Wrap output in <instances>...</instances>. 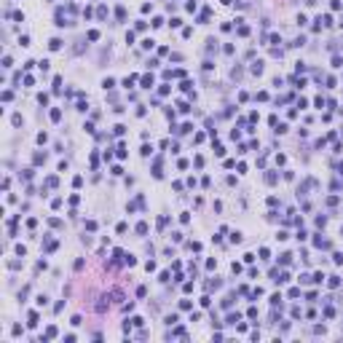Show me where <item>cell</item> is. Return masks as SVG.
<instances>
[{
  "label": "cell",
  "instance_id": "7c38bea8",
  "mask_svg": "<svg viewBox=\"0 0 343 343\" xmlns=\"http://www.w3.org/2000/svg\"><path fill=\"white\" fill-rule=\"evenodd\" d=\"M311 282H316V284H322V282H324V274H322V271H316V274H314V276H311Z\"/></svg>",
  "mask_w": 343,
  "mask_h": 343
},
{
  "label": "cell",
  "instance_id": "4fadbf2b",
  "mask_svg": "<svg viewBox=\"0 0 343 343\" xmlns=\"http://www.w3.org/2000/svg\"><path fill=\"white\" fill-rule=\"evenodd\" d=\"M271 306H274V308H276V306H282V295H279V292L271 295Z\"/></svg>",
  "mask_w": 343,
  "mask_h": 343
},
{
  "label": "cell",
  "instance_id": "9c48e42d",
  "mask_svg": "<svg viewBox=\"0 0 343 343\" xmlns=\"http://www.w3.org/2000/svg\"><path fill=\"white\" fill-rule=\"evenodd\" d=\"M115 19H118V21H123V19H126V8H115Z\"/></svg>",
  "mask_w": 343,
  "mask_h": 343
},
{
  "label": "cell",
  "instance_id": "8992f818",
  "mask_svg": "<svg viewBox=\"0 0 343 343\" xmlns=\"http://www.w3.org/2000/svg\"><path fill=\"white\" fill-rule=\"evenodd\" d=\"M220 287H222L220 279H212V282H207V289H220Z\"/></svg>",
  "mask_w": 343,
  "mask_h": 343
},
{
  "label": "cell",
  "instance_id": "ba28073f",
  "mask_svg": "<svg viewBox=\"0 0 343 343\" xmlns=\"http://www.w3.org/2000/svg\"><path fill=\"white\" fill-rule=\"evenodd\" d=\"M327 284H330L332 289H335V287H341V276H330V279H327Z\"/></svg>",
  "mask_w": 343,
  "mask_h": 343
},
{
  "label": "cell",
  "instance_id": "6da1fadb",
  "mask_svg": "<svg viewBox=\"0 0 343 343\" xmlns=\"http://www.w3.org/2000/svg\"><path fill=\"white\" fill-rule=\"evenodd\" d=\"M27 327H38V311H30L27 314Z\"/></svg>",
  "mask_w": 343,
  "mask_h": 343
},
{
  "label": "cell",
  "instance_id": "d6a6232c",
  "mask_svg": "<svg viewBox=\"0 0 343 343\" xmlns=\"http://www.w3.org/2000/svg\"><path fill=\"white\" fill-rule=\"evenodd\" d=\"M131 324H137V327H142V324H145V319H142V316H134V319H131Z\"/></svg>",
  "mask_w": 343,
  "mask_h": 343
},
{
  "label": "cell",
  "instance_id": "52a82bcc",
  "mask_svg": "<svg viewBox=\"0 0 343 343\" xmlns=\"http://www.w3.org/2000/svg\"><path fill=\"white\" fill-rule=\"evenodd\" d=\"M86 38H88L91 43H94V40H99V30H88V32H86Z\"/></svg>",
  "mask_w": 343,
  "mask_h": 343
},
{
  "label": "cell",
  "instance_id": "8fae6325",
  "mask_svg": "<svg viewBox=\"0 0 343 343\" xmlns=\"http://www.w3.org/2000/svg\"><path fill=\"white\" fill-rule=\"evenodd\" d=\"M137 233H140V236L148 233V222H137Z\"/></svg>",
  "mask_w": 343,
  "mask_h": 343
},
{
  "label": "cell",
  "instance_id": "7a4b0ae2",
  "mask_svg": "<svg viewBox=\"0 0 343 343\" xmlns=\"http://www.w3.org/2000/svg\"><path fill=\"white\" fill-rule=\"evenodd\" d=\"M249 70H252V75H263V62H260V59L252 62V67H249Z\"/></svg>",
  "mask_w": 343,
  "mask_h": 343
},
{
  "label": "cell",
  "instance_id": "277c9868",
  "mask_svg": "<svg viewBox=\"0 0 343 343\" xmlns=\"http://www.w3.org/2000/svg\"><path fill=\"white\" fill-rule=\"evenodd\" d=\"M48 48H51V51H59V48H62V40H59V38H51V40H48Z\"/></svg>",
  "mask_w": 343,
  "mask_h": 343
},
{
  "label": "cell",
  "instance_id": "e575fe53",
  "mask_svg": "<svg viewBox=\"0 0 343 343\" xmlns=\"http://www.w3.org/2000/svg\"><path fill=\"white\" fill-rule=\"evenodd\" d=\"M38 67H40L43 73H46V70H48V59H40V62H38Z\"/></svg>",
  "mask_w": 343,
  "mask_h": 343
},
{
  "label": "cell",
  "instance_id": "74e56055",
  "mask_svg": "<svg viewBox=\"0 0 343 343\" xmlns=\"http://www.w3.org/2000/svg\"><path fill=\"white\" fill-rule=\"evenodd\" d=\"M306 6H316V0H306Z\"/></svg>",
  "mask_w": 343,
  "mask_h": 343
},
{
  "label": "cell",
  "instance_id": "603a6c76",
  "mask_svg": "<svg viewBox=\"0 0 343 343\" xmlns=\"http://www.w3.org/2000/svg\"><path fill=\"white\" fill-rule=\"evenodd\" d=\"M102 86H105V91H107V88L115 86V81H113V78H105V83H102Z\"/></svg>",
  "mask_w": 343,
  "mask_h": 343
},
{
  "label": "cell",
  "instance_id": "d6986e66",
  "mask_svg": "<svg viewBox=\"0 0 343 343\" xmlns=\"http://www.w3.org/2000/svg\"><path fill=\"white\" fill-rule=\"evenodd\" d=\"M97 16H99V19H105V16H107V8L99 6V8H97Z\"/></svg>",
  "mask_w": 343,
  "mask_h": 343
},
{
  "label": "cell",
  "instance_id": "4dcf8cb0",
  "mask_svg": "<svg viewBox=\"0 0 343 343\" xmlns=\"http://www.w3.org/2000/svg\"><path fill=\"white\" fill-rule=\"evenodd\" d=\"M56 182H59L56 177H48V180H46V185H48V188H56Z\"/></svg>",
  "mask_w": 343,
  "mask_h": 343
},
{
  "label": "cell",
  "instance_id": "9a60e30c",
  "mask_svg": "<svg viewBox=\"0 0 343 343\" xmlns=\"http://www.w3.org/2000/svg\"><path fill=\"white\" fill-rule=\"evenodd\" d=\"M59 118H62V110H59V107H54V110H51V121L56 123V121H59Z\"/></svg>",
  "mask_w": 343,
  "mask_h": 343
},
{
  "label": "cell",
  "instance_id": "ac0fdd59",
  "mask_svg": "<svg viewBox=\"0 0 343 343\" xmlns=\"http://www.w3.org/2000/svg\"><path fill=\"white\" fill-rule=\"evenodd\" d=\"M239 319H241V316H239V314H228V319H225V322H228V324H236V322H239Z\"/></svg>",
  "mask_w": 343,
  "mask_h": 343
},
{
  "label": "cell",
  "instance_id": "8d00e7d4",
  "mask_svg": "<svg viewBox=\"0 0 343 343\" xmlns=\"http://www.w3.org/2000/svg\"><path fill=\"white\" fill-rule=\"evenodd\" d=\"M38 102H40V105H48V94H38Z\"/></svg>",
  "mask_w": 343,
  "mask_h": 343
},
{
  "label": "cell",
  "instance_id": "ab89813d",
  "mask_svg": "<svg viewBox=\"0 0 343 343\" xmlns=\"http://www.w3.org/2000/svg\"><path fill=\"white\" fill-rule=\"evenodd\" d=\"M341 27H343V16H341Z\"/></svg>",
  "mask_w": 343,
  "mask_h": 343
},
{
  "label": "cell",
  "instance_id": "d590c367",
  "mask_svg": "<svg viewBox=\"0 0 343 343\" xmlns=\"http://www.w3.org/2000/svg\"><path fill=\"white\" fill-rule=\"evenodd\" d=\"M145 271H148V274H150V271H155V263L148 260V263H145Z\"/></svg>",
  "mask_w": 343,
  "mask_h": 343
},
{
  "label": "cell",
  "instance_id": "7402d4cb",
  "mask_svg": "<svg viewBox=\"0 0 343 343\" xmlns=\"http://www.w3.org/2000/svg\"><path fill=\"white\" fill-rule=\"evenodd\" d=\"M32 161H35V164H43V161H46V153H35Z\"/></svg>",
  "mask_w": 343,
  "mask_h": 343
},
{
  "label": "cell",
  "instance_id": "f35d334b",
  "mask_svg": "<svg viewBox=\"0 0 343 343\" xmlns=\"http://www.w3.org/2000/svg\"><path fill=\"white\" fill-rule=\"evenodd\" d=\"M338 174H343V164H341V166H338Z\"/></svg>",
  "mask_w": 343,
  "mask_h": 343
},
{
  "label": "cell",
  "instance_id": "cb8c5ba5",
  "mask_svg": "<svg viewBox=\"0 0 343 343\" xmlns=\"http://www.w3.org/2000/svg\"><path fill=\"white\" fill-rule=\"evenodd\" d=\"M35 303H38V306H46L48 298H46V295H38V298H35Z\"/></svg>",
  "mask_w": 343,
  "mask_h": 343
},
{
  "label": "cell",
  "instance_id": "83f0119b",
  "mask_svg": "<svg viewBox=\"0 0 343 343\" xmlns=\"http://www.w3.org/2000/svg\"><path fill=\"white\" fill-rule=\"evenodd\" d=\"M231 241H233V244H241V233H239V231H236V233H233V236H231Z\"/></svg>",
  "mask_w": 343,
  "mask_h": 343
},
{
  "label": "cell",
  "instance_id": "836d02e7",
  "mask_svg": "<svg viewBox=\"0 0 343 343\" xmlns=\"http://www.w3.org/2000/svg\"><path fill=\"white\" fill-rule=\"evenodd\" d=\"M180 88H182V91H190V88H193V83H190V81H182Z\"/></svg>",
  "mask_w": 343,
  "mask_h": 343
},
{
  "label": "cell",
  "instance_id": "30bf717a",
  "mask_svg": "<svg viewBox=\"0 0 343 343\" xmlns=\"http://www.w3.org/2000/svg\"><path fill=\"white\" fill-rule=\"evenodd\" d=\"M289 260H292V255H289V252H284V255H279V263H282V265H289Z\"/></svg>",
  "mask_w": 343,
  "mask_h": 343
},
{
  "label": "cell",
  "instance_id": "f546056e",
  "mask_svg": "<svg viewBox=\"0 0 343 343\" xmlns=\"http://www.w3.org/2000/svg\"><path fill=\"white\" fill-rule=\"evenodd\" d=\"M180 113H190V105H188V102H180Z\"/></svg>",
  "mask_w": 343,
  "mask_h": 343
},
{
  "label": "cell",
  "instance_id": "1f68e13d",
  "mask_svg": "<svg viewBox=\"0 0 343 343\" xmlns=\"http://www.w3.org/2000/svg\"><path fill=\"white\" fill-rule=\"evenodd\" d=\"M123 155H126V145L121 142V145H118V158H123Z\"/></svg>",
  "mask_w": 343,
  "mask_h": 343
},
{
  "label": "cell",
  "instance_id": "2e32d148",
  "mask_svg": "<svg viewBox=\"0 0 343 343\" xmlns=\"http://www.w3.org/2000/svg\"><path fill=\"white\" fill-rule=\"evenodd\" d=\"M16 255L24 257V255H27V247H24V244H16Z\"/></svg>",
  "mask_w": 343,
  "mask_h": 343
},
{
  "label": "cell",
  "instance_id": "ffe728a7",
  "mask_svg": "<svg viewBox=\"0 0 343 343\" xmlns=\"http://www.w3.org/2000/svg\"><path fill=\"white\" fill-rule=\"evenodd\" d=\"M316 225H319V228H324V225H327V217L319 215V217H316Z\"/></svg>",
  "mask_w": 343,
  "mask_h": 343
},
{
  "label": "cell",
  "instance_id": "f1b7e54d",
  "mask_svg": "<svg viewBox=\"0 0 343 343\" xmlns=\"http://www.w3.org/2000/svg\"><path fill=\"white\" fill-rule=\"evenodd\" d=\"M295 70L298 73H306V62H295Z\"/></svg>",
  "mask_w": 343,
  "mask_h": 343
},
{
  "label": "cell",
  "instance_id": "484cf974",
  "mask_svg": "<svg viewBox=\"0 0 343 343\" xmlns=\"http://www.w3.org/2000/svg\"><path fill=\"white\" fill-rule=\"evenodd\" d=\"M239 35H241V38H244V35H249V27H247V24H239Z\"/></svg>",
  "mask_w": 343,
  "mask_h": 343
},
{
  "label": "cell",
  "instance_id": "5b68a950",
  "mask_svg": "<svg viewBox=\"0 0 343 343\" xmlns=\"http://www.w3.org/2000/svg\"><path fill=\"white\" fill-rule=\"evenodd\" d=\"M265 182H268V185H276V182H279V174H276V172H268V174H265Z\"/></svg>",
  "mask_w": 343,
  "mask_h": 343
},
{
  "label": "cell",
  "instance_id": "d4e9b609",
  "mask_svg": "<svg viewBox=\"0 0 343 343\" xmlns=\"http://www.w3.org/2000/svg\"><path fill=\"white\" fill-rule=\"evenodd\" d=\"M11 123H14V126H21V115H19V113H14V118H11Z\"/></svg>",
  "mask_w": 343,
  "mask_h": 343
},
{
  "label": "cell",
  "instance_id": "44dd1931",
  "mask_svg": "<svg viewBox=\"0 0 343 343\" xmlns=\"http://www.w3.org/2000/svg\"><path fill=\"white\" fill-rule=\"evenodd\" d=\"M332 67H343V56H332Z\"/></svg>",
  "mask_w": 343,
  "mask_h": 343
},
{
  "label": "cell",
  "instance_id": "5bb4252c",
  "mask_svg": "<svg viewBox=\"0 0 343 343\" xmlns=\"http://www.w3.org/2000/svg\"><path fill=\"white\" fill-rule=\"evenodd\" d=\"M134 83H137V75H129L126 81H123V86H126V88H131V86H134Z\"/></svg>",
  "mask_w": 343,
  "mask_h": 343
},
{
  "label": "cell",
  "instance_id": "4316f807",
  "mask_svg": "<svg viewBox=\"0 0 343 343\" xmlns=\"http://www.w3.org/2000/svg\"><path fill=\"white\" fill-rule=\"evenodd\" d=\"M341 6H343L341 0H332V3H330V8H332V11H341Z\"/></svg>",
  "mask_w": 343,
  "mask_h": 343
},
{
  "label": "cell",
  "instance_id": "3957f363",
  "mask_svg": "<svg viewBox=\"0 0 343 343\" xmlns=\"http://www.w3.org/2000/svg\"><path fill=\"white\" fill-rule=\"evenodd\" d=\"M142 88H153V75H142Z\"/></svg>",
  "mask_w": 343,
  "mask_h": 343
},
{
  "label": "cell",
  "instance_id": "e0dca14e",
  "mask_svg": "<svg viewBox=\"0 0 343 343\" xmlns=\"http://www.w3.org/2000/svg\"><path fill=\"white\" fill-rule=\"evenodd\" d=\"M113 131L121 137V134H126V126H123V123H118V126H113Z\"/></svg>",
  "mask_w": 343,
  "mask_h": 343
},
{
  "label": "cell",
  "instance_id": "60d3db41",
  "mask_svg": "<svg viewBox=\"0 0 343 343\" xmlns=\"http://www.w3.org/2000/svg\"><path fill=\"white\" fill-rule=\"evenodd\" d=\"M341 46H343V43H341Z\"/></svg>",
  "mask_w": 343,
  "mask_h": 343
}]
</instances>
